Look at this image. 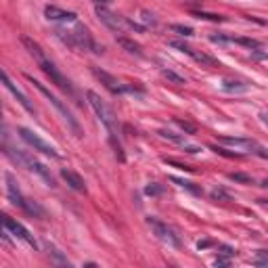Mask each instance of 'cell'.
Masks as SVG:
<instances>
[{"mask_svg": "<svg viewBox=\"0 0 268 268\" xmlns=\"http://www.w3.org/2000/svg\"><path fill=\"white\" fill-rule=\"evenodd\" d=\"M228 178L235 182H254L252 180V176H247V174H239V172H235V174H228Z\"/></svg>", "mask_w": 268, "mask_h": 268, "instance_id": "obj_28", "label": "cell"}, {"mask_svg": "<svg viewBox=\"0 0 268 268\" xmlns=\"http://www.w3.org/2000/svg\"><path fill=\"white\" fill-rule=\"evenodd\" d=\"M191 15L197 17V19H205V21H214V23H222V21H226V17L216 15V13H205V11H191Z\"/></svg>", "mask_w": 268, "mask_h": 268, "instance_id": "obj_19", "label": "cell"}, {"mask_svg": "<svg viewBox=\"0 0 268 268\" xmlns=\"http://www.w3.org/2000/svg\"><path fill=\"white\" fill-rule=\"evenodd\" d=\"M182 149H184L186 153H191V155H195V153H199V151H201V147H197V145H188V143H186Z\"/></svg>", "mask_w": 268, "mask_h": 268, "instance_id": "obj_31", "label": "cell"}, {"mask_svg": "<svg viewBox=\"0 0 268 268\" xmlns=\"http://www.w3.org/2000/svg\"><path fill=\"white\" fill-rule=\"evenodd\" d=\"M170 180H172L174 184H178L180 188H186V191H191L193 195H201V188L195 186L191 180H184V178H178V176H170Z\"/></svg>", "mask_w": 268, "mask_h": 268, "instance_id": "obj_17", "label": "cell"}, {"mask_svg": "<svg viewBox=\"0 0 268 268\" xmlns=\"http://www.w3.org/2000/svg\"><path fill=\"white\" fill-rule=\"evenodd\" d=\"M212 151L218 153V155H222V157H241V153H233V151H228V149H222V147H212Z\"/></svg>", "mask_w": 268, "mask_h": 268, "instance_id": "obj_27", "label": "cell"}, {"mask_svg": "<svg viewBox=\"0 0 268 268\" xmlns=\"http://www.w3.org/2000/svg\"><path fill=\"white\" fill-rule=\"evenodd\" d=\"M147 224H149V228L153 231V235L160 239L162 243H166V245H170V247H180L182 243H180V239H178V235L172 231L170 226H168L166 222H162L160 218H155V216H149L147 218Z\"/></svg>", "mask_w": 268, "mask_h": 268, "instance_id": "obj_8", "label": "cell"}, {"mask_svg": "<svg viewBox=\"0 0 268 268\" xmlns=\"http://www.w3.org/2000/svg\"><path fill=\"white\" fill-rule=\"evenodd\" d=\"M170 29H172V32H176L178 36H182V38H191V36H193V27H188V25H178V23H174V25H170Z\"/></svg>", "mask_w": 268, "mask_h": 268, "instance_id": "obj_23", "label": "cell"}, {"mask_svg": "<svg viewBox=\"0 0 268 268\" xmlns=\"http://www.w3.org/2000/svg\"><path fill=\"white\" fill-rule=\"evenodd\" d=\"M94 2H101V4H107V2H111V0H94Z\"/></svg>", "mask_w": 268, "mask_h": 268, "instance_id": "obj_34", "label": "cell"}, {"mask_svg": "<svg viewBox=\"0 0 268 268\" xmlns=\"http://www.w3.org/2000/svg\"><path fill=\"white\" fill-rule=\"evenodd\" d=\"M162 191H164V188L157 184V182H151V184H147V186H145V193H147V195H160Z\"/></svg>", "mask_w": 268, "mask_h": 268, "instance_id": "obj_29", "label": "cell"}, {"mask_svg": "<svg viewBox=\"0 0 268 268\" xmlns=\"http://www.w3.org/2000/svg\"><path fill=\"white\" fill-rule=\"evenodd\" d=\"M231 42L241 44V46H247L250 51H256V48H260V42L254 40V38H231Z\"/></svg>", "mask_w": 268, "mask_h": 268, "instance_id": "obj_22", "label": "cell"}, {"mask_svg": "<svg viewBox=\"0 0 268 268\" xmlns=\"http://www.w3.org/2000/svg\"><path fill=\"white\" fill-rule=\"evenodd\" d=\"M96 17L101 19V21L111 29V32L115 34H124L126 29H134V32H145V25H138L136 21H130V19H126V17H120V15H115L111 13L107 6H96Z\"/></svg>", "mask_w": 268, "mask_h": 268, "instance_id": "obj_6", "label": "cell"}, {"mask_svg": "<svg viewBox=\"0 0 268 268\" xmlns=\"http://www.w3.org/2000/svg\"><path fill=\"white\" fill-rule=\"evenodd\" d=\"M25 80H29V82H32L34 84V88H36V90L38 92H40L44 98H46V101L48 103H51L55 109H57V111H59V115H61L63 117V122L67 124V128H69V130H72L78 138H80L82 136V128H80V124H78V120H76V117H74V113L72 111H69V109H67V105L61 101V98H59V96H55L51 90H48V88L42 84V82H38V80H34V78L32 76H29V74H25Z\"/></svg>", "mask_w": 268, "mask_h": 268, "instance_id": "obj_4", "label": "cell"}, {"mask_svg": "<svg viewBox=\"0 0 268 268\" xmlns=\"http://www.w3.org/2000/svg\"><path fill=\"white\" fill-rule=\"evenodd\" d=\"M141 21L145 23V27H155L157 25V19H155V15L153 13H149V11H141Z\"/></svg>", "mask_w": 268, "mask_h": 268, "instance_id": "obj_25", "label": "cell"}, {"mask_svg": "<svg viewBox=\"0 0 268 268\" xmlns=\"http://www.w3.org/2000/svg\"><path fill=\"white\" fill-rule=\"evenodd\" d=\"M86 98H88V103H90L92 111L96 113V117L101 120V124L107 128V132H109V143H111V147H113L115 157H117L120 162H124L126 155H124V149H122V143H120V122H117L115 111H113V109L109 107L94 90H88V92H86Z\"/></svg>", "mask_w": 268, "mask_h": 268, "instance_id": "obj_1", "label": "cell"}, {"mask_svg": "<svg viewBox=\"0 0 268 268\" xmlns=\"http://www.w3.org/2000/svg\"><path fill=\"white\" fill-rule=\"evenodd\" d=\"M2 80H4V86L8 88V90H11V94L17 98V103L19 105H21L23 109H25V111H29V113H36V107L32 105V103H29V98L21 92V90H19V88L13 84V80H11V78H8V74L6 72H2Z\"/></svg>", "mask_w": 268, "mask_h": 268, "instance_id": "obj_14", "label": "cell"}, {"mask_svg": "<svg viewBox=\"0 0 268 268\" xmlns=\"http://www.w3.org/2000/svg\"><path fill=\"white\" fill-rule=\"evenodd\" d=\"M92 74H94V78L107 88L109 92H113V94H124V92H126V84H122L115 76H111L109 72H105V69L92 67Z\"/></svg>", "mask_w": 268, "mask_h": 268, "instance_id": "obj_11", "label": "cell"}, {"mask_svg": "<svg viewBox=\"0 0 268 268\" xmlns=\"http://www.w3.org/2000/svg\"><path fill=\"white\" fill-rule=\"evenodd\" d=\"M174 124L180 128V130L184 132V134H195L197 132V126L195 124H191L188 120H180V117H174Z\"/></svg>", "mask_w": 268, "mask_h": 268, "instance_id": "obj_21", "label": "cell"}, {"mask_svg": "<svg viewBox=\"0 0 268 268\" xmlns=\"http://www.w3.org/2000/svg\"><path fill=\"white\" fill-rule=\"evenodd\" d=\"M222 88H224V90H228V92H243V90H247V84L233 82V80H224L222 82Z\"/></svg>", "mask_w": 268, "mask_h": 268, "instance_id": "obj_20", "label": "cell"}, {"mask_svg": "<svg viewBox=\"0 0 268 268\" xmlns=\"http://www.w3.org/2000/svg\"><path fill=\"white\" fill-rule=\"evenodd\" d=\"M164 164L174 166V168H178V170H184V172H193V168H191V166H184V164L176 162V160H170V157H164Z\"/></svg>", "mask_w": 268, "mask_h": 268, "instance_id": "obj_26", "label": "cell"}, {"mask_svg": "<svg viewBox=\"0 0 268 268\" xmlns=\"http://www.w3.org/2000/svg\"><path fill=\"white\" fill-rule=\"evenodd\" d=\"M162 74H164V78H168V80L174 82V84H184V78H182V76H178V74H174L172 69L162 67Z\"/></svg>", "mask_w": 268, "mask_h": 268, "instance_id": "obj_24", "label": "cell"}, {"mask_svg": "<svg viewBox=\"0 0 268 268\" xmlns=\"http://www.w3.org/2000/svg\"><path fill=\"white\" fill-rule=\"evenodd\" d=\"M4 178H6V195H8V199H11V203H15V205H19L21 210L25 212V214H29V216H34V218H42L44 216V210L38 203H34V201H27L25 197L21 195V191H19V186H17V180H15V176L11 174V172H6L4 174Z\"/></svg>", "mask_w": 268, "mask_h": 268, "instance_id": "obj_5", "label": "cell"}, {"mask_svg": "<svg viewBox=\"0 0 268 268\" xmlns=\"http://www.w3.org/2000/svg\"><path fill=\"white\" fill-rule=\"evenodd\" d=\"M214 264H216V266H226V264H231V260H228V258H218Z\"/></svg>", "mask_w": 268, "mask_h": 268, "instance_id": "obj_32", "label": "cell"}, {"mask_svg": "<svg viewBox=\"0 0 268 268\" xmlns=\"http://www.w3.org/2000/svg\"><path fill=\"white\" fill-rule=\"evenodd\" d=\"M212 199H224V201H228L231 197H228L222 188H214V191H212Z\"/></svg>", "mask_w": 268, "mask_h": 268, "instance_id": "obj_30", "label": "cell"}, {"mask_svg": "<svg viewBox=\"0 0 268 268\" xmlns=\"http://www.w3.org/2000/svg\"><path fill=\"white\" fill-rule=\"evenodd\" d=\"M61 40L69 46V48H74V51H90V53H103V46H98L94 40H92V36L90 32H88V27L82 25V23H74V29H63V27H59L57 32H55Z\"/></svg>", "mask_w": 268, "mask_h": 268, "instance_id": "obj_3", "label": "cell"}, {"mask_svg": "<svg viewBox=\"0 0 268 268\" xmlns=\"http://www.w3.org/2000/svg\"><path fill=\"white\" fill-rule=\"evenodd\" d=\"M260 120H262V124L268 128V113H260Z\"/></svg>", "mask_w": 268, "mask_h": 268, "instance_id": "obj_33", "label": "cell"}, {"mask_svg": "<svg viewBox=\"0 0 268 268\" xmlns=\"http://www.w3.org/2000/svg\"><path fill=\"white\" fill-rule=\"evenodd\" d=\"M17 132H19V136H21L29 147L34 149V151H40V153H44V155H48V157H53V160H59V157H61V155H59V151H57V149H55L51 143H46L44 138H40L36 132L29 130V128L19 126V128H17Z\"/></svg>", "mask_w": 268, "mask_h": 268, "instance_id": "obj_7", "label": "cell"}, {"mask_svg": "<svg viewBox=\"0 0 268 268\" xmlns=\"http://www.w3.org/2000/svg\"><path fill=\"white\" fill-rule=\"evenodd\" d=\"M21 42H23V46L27 48V53L32 55L34 59H36V63H38V67L42 69V72L51 78V82L57 86V88H61V90L65 92V94H69V96H74V88H72V84H69V80L67 78L59 72L57 69V65L48 59L46 55H44V51H42V46L38 44L36 40H32V38H27V36H23L21 38Z\"/></svg>", "mask_w": 268, "mask_h": 268, "instance_id": "obj_2", "label": "cell"}, {"mask_svg": "<svg viewBox=\"0 0 268 268\" xmlns=\"http://www.w3.org/2000/svg\"><path fill=\"white\" fill-rule=\"evenodd\" d=\"M160 136H162V138H166V141L174 143V145H180V147H184V145H186L184 134H176V132H172V130H160Z\"/></svg>", "mask_w": 268, "mask_h": 268, "instance_id": "obj_18", "label": "cell"}, {"mask_svg": "<svg viewBox=\"0 0 268 268\" xmlns=\"http://www.w3.org/2000/svg\"><path fill=\"white\" fill-rule=\"evenodd\" d=\"M174 48H178L180 53H184V55H188L193 59V61H197V63H201V65H218V61L214 57H210V55H205V53H201V51H195V48H191L188 44H184V42H180V40H172L170 42Z\"/></svg>", "mask_w": 268, "mask_h": 268, "instance_id": "obj_12", "label": "cell"}, {"mask_svg": "<svg viewBox=\"0 0 268 268\" xmlns=\"http://www.w3.org/2000/svg\"><path fill=\"white\" fill-rule=\"evenodd\" d=\"M2 220H4V228H8V231H11V235L15 237V239H21V241H25L29 247H34V250H36V247H38V241L34 239V235L29 233V231H27V228H25L21 222H17L15 218L6 216V214H4Z\"/></svg>", "mask_w": 268, "mask_h": 268, "instance_id": "obj_10", "label": "cell"}, {"mask_svg": "<svg viewBox=\"0 0 268 268\" xmlns=\"http://www.w3.org/2000/svg\"><path fill=\"white\" fill-rule=\"evenodd\" d=\"M262 184H264V186H266V188H268V178H266V180H264V182H262Z\"/></svg>", "mask_w": 268, "mask_h": 268, "instance_id": "obj_35", "label": "cell"}, {"mask_svg": "<svg viewBox=\"0 0 268 268\" xmlns=\"http://www.w3.org/2000/svg\"><path fill=\"white\" fill-rule=\"evenodd\" d=\"M218 143L235 149V151H239L241 155L243 153L258 155V153H260V149H262L258 141H254V138H245V136H218Z\"/></svg>", "mask_w": 268, "mask_h": 268, "instance_id": "obj_9", "label": "cell"}, {"mask_svg": "<svg viewBox=\"0 0 268 268\" xmlns=\"http://www.w3.org/2000/svg\"><path fill=\"white\" fill-rule=\"evenodd\" d=\"M117 40V44H120L122 48H126L130 55H136V57H143V46L138 44V42H134V40H130V38H126V36H117L115 38Z\"/></svg>", "mask_w": 268, "mask_h": 268, "instance_id": "obj_16", "label": "cell"}, {"mask_svg": "<svg viewBox=\"0 0 268 268\" xmlns=\"http://www.w3.org/2000/svg\"><path fill=\"white\" fill-rule=\"evenodd\" d=\"M61 178L67 182V186H69V188H74V191H78V193H86L84 178H82L80 174H78V172L69 170V168H63V170H61Z\"/></svg>", "mask_w": 268, "mask_h": 268, "instance_id": "obj_15", "label": "cell"}, {"mask_svg": "<svg viewBox=\"0 0 268 268\" xmlns=\"http://www.w3.org/2000/svg\"><path fill=\"white\" fill-rule=\"evenodd\" d=\"M44 15H46V19H51V21H63V23H76L78 21V15L74 11H65V8H59L55 4H48L44 8Z\"/></svg>", "mask_w": 268, "mask_h": 268, "instance_id": "obj_13", "label": "cell"}]
</instances>
